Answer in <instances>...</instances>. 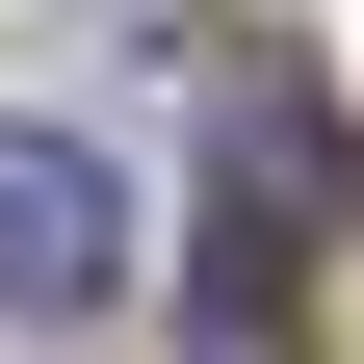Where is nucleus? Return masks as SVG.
Wrapping results in <instances>:
<instances>
[{
	"label": "nucleus",
	"mask_w": 364,
	"mask_h": 364,
	"mask_svg": "<svg viewBox=\"0 0 364 364\" xmlns=\"http://www.w3.org/2000/svg\"><path fill=\"white\" fill-rule=\"evenodd\" d=\"M105 287H130V182L78 156V130H26V105H0V312H26V338H78Z\"/></svg>",
	"instance_id": "1"
}]
</instances>
